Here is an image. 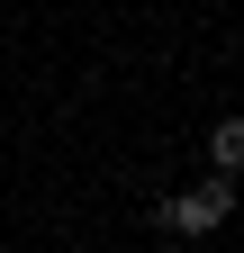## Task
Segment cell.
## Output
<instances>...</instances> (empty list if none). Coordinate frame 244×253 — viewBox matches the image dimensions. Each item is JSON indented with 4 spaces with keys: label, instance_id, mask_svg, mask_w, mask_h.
I'll list each match as a JSON object with an SVG mask.
<instances>
[{
    "label": "cell",
    "instance_id": "2",
    "mask_svg": "<svg viewBox=\"0 0 244 253\" xmlns=\"http://www.w3.org/2000/svg\"><path fill=\"white\" fill-rule=\"evenodd\" d=\"M208 154H217V172H244V118H217V126H208Z\"/></svg>",
    "mask_w": 244,
    "mask_h": 253
},
{
    "label": "cell",
    "instance_id": "1",
    "mask_svg": "<svg viewBox=\"0 0 244 253\" xmlns=\"http://www.w3.org/2000/svg\"><path fill=\"white\" fill-rule=\"evenodd\" d=\"M226 208H235V190H226V181H208V190H172L154 217H163L172 235H208V226H226Z\"/></svg>",
    "mask_w": 244,
    "mask_h": 253
}]
</instances>
